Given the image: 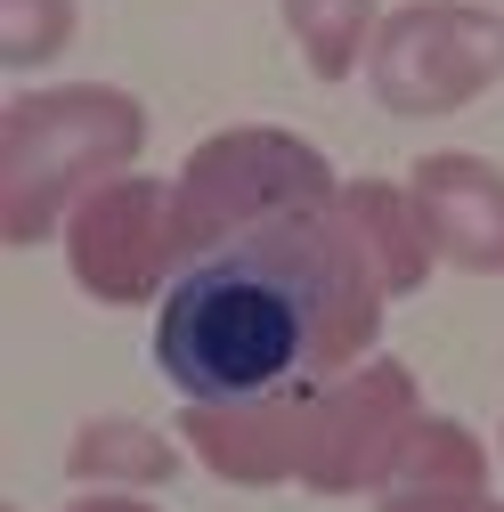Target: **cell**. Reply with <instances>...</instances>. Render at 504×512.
<instances>
[{
  "instance_id": "6da1fadb",
  "label": "cell",
  "mask_w": 504,
  "mask_h": 512,
  "mask_svg": "<svg viewBox=\"0 0 504 512\" xmlns=\"http://www.w3.org/2000/svg\"><path fill=\"white\" fill-rule=\"evenodd\" d=\"M383 309L391 293L334 196L187 252L179 285L155 301V366L187 407L309 391L374 358Z\"/></svg>"
},
{
  "instance_id": "7a4b0ae2",
  "label": "cell",
  "mask_w": 504,
  "mask_h": 512,
  "mask_svg": "<svg viewBox=\"0 0 504 512\" xmlns=\"http://www.w3.org/2000/svg\"><path fill=\"white\" fill-rule=\"evenodd\" d=\"M147 106L114 82H57L17 90L0 106V236L17 252L66 236V220L106 179L139 171Z\"/></svg>"
},
{
  "instance_id": "3957f363",
  "label": "cell",
  "mask_w": 504,
  "mask_h": 512,
  "mask_svg": "<svg viewBox=\"0 0 504 512\" xmlns=\"http://www.w3.org/2000/svg\"><path fill=\"white\" fill-rule=\"evenodd\" d=\"M334 196H342V171L326 163V147H309L285 122H228V131L196 139L179 163L187 252H204L236 228L285 220V212H318Z\"/></svg>"
},
{
  "instance_id": "277c9868",
  "label": "cell",
  "mask_w": 504,
  "mask_h": 512,
  "mask_svg": "<svg viewBox=\"0 0 504 512\" xmlns=\"http://www.w3.org/2000/svg\"><path fill=\"white\" fill-rule=\"evenodd\" d=\"M504 82V9L488 0H399L366 49V90L399 122L464 114Z\"/></svg>"
},
{
  "instance_id": "5b68a950",
  "label": "cell",
  "mask_w": 504,
  "mask_h": 512,
  "mask_svg": "<svg viewBox=\"0 0 504 512\" xmlns=\"http://www.w3.org/2000/svg\"><path fill=\"white\" fill-rule=\"evenodd\" d=\"M66 269L98 309H139L163 301L187 269V220H179V179L122 171L66 220Z\"/></svg>"
},
{
  "instance_id": "8992f818",
  "label": "cell",
  "mask_w": 504,
  "mask_h": 512,
  "mask_svg": "<svg viewBox=\"0 0 504 512\" xmlns=\"http://www.w3.org/2000/svg\"><path fill=\"white\" fill-rule=\"evenodd\" d=\"M415 423H423V382L374 350L366 366L318 382V399H309L301 488L309 496H383Z\"/></svg>"
},
{
  "instance_id": "52a82bcc",
  "label": "cell",
  "mask_w": 504,
  "mask_h": 512,
  "mask_svg": "<svg viewBox=\"0 0 504 512\" xmlns=\"http://www.w3.org/2000/svg\"><path fill=\"white\" fill-rule=\"evenodd\" d=\"M309 399H318V382L269 391V399H228V407H179V439L228 488H301Z\"/></svg>"
},
{
  "instance_id": "ba28073f",
  "label": "cell",
  "mask_w": 504,
  "mask_h": 512,
  "mask_svg": "<svg viewBox=\"0 0 504 512\" xmlns=\"http://www.w3.org/2000/svg\"><path fill=\"white\" fill-rule=\"evenodd\" d=\"M407 196L423 212V236L439 252V269L464 277H504V163L439 147L407 171Z\"/></svg>"
},
{
  "instance_id": "9c48e42d",
  "label": "cell",
  "mask_w": 504,
  "mask_h": 512,
  "mask_svg": "<svg viewBox=\"0 0 504 512\" xmlns=\"http://www.w3.org/2000/svg\"><path fill=\"white\" fill-rule=\"evenodd\" d=\"M342 220H350V236H358V252H366V269L383 277L391 301H415V293L431 285L439 252H431L423 212H415V196H407L399 179H342Z\"/></svg>"
},
{
  "instance_id": "30bf717a",
  "label": "cell",
  "mask_w": 504,
  "mask_h": 512,
  "mask_svg": "<svg viewBox=\"0 0 504 512\" xmlns=\"http://www.w3.org/2000/svg\"><path fill=\"white\" fill-rule=\"evenodd\" d=\"M187 464V439L139 423V415H90L74 439H66V480L82 488H114V496H147V488H171Z\"/></svg>"
},
{
  "instance_id": "8fae6325",
  "label": "cell",
  "mask_w": 504,
  "mask_h": 512,
  "mask_svg": "<svg viewBox=\"0 0 504 512\" xmlns=\"http://www.w3.org/2000/svg\"><path fill=\"white\" fill-rule=\"evenodd\" d=\"M488 472H496L488 447H480L456 415H431V407H423V423L407 431V447H399L383 496H480Z\"/></svg>"
},
{
  "instance_id": "7c38bea8",
  "label": "cell",
  "mask_w": 504,
  "mask_h": 512,
  "mask_svg": "<svg viewBox=\"0 0 504 512\" xmlns=\"http://www.w3.org/2000/svg\"><path fill=\"white\" fill-rule=\"evenodd\" d=\"M277 17H285L309 74L350 82V74H366V49L383 33V0H277Z\"/></svg>"
},
{
  "instance_id": "4fadbf2b",
  "label": "cell",
  "mask_w": 504,
  "mask_h": 512,
  "mask_svg": "<svg viewBox=\"0 0 504 512\" xmlns=\"http://www.w3.org/2000/svg\"><path fill=\"white\" fill-rule=\"evenodd\" d=\"M82 33L74 0H0V66L9 74H41L49 57H66Z\"/></svg>"
},
{
  "instance_id": "5bb4252c",
  "label": "cell",
  "mask_w": 504,
  "mask_h": 512,
  "mask_svg": "<svg viewBox=\"0 0 504 512\" xmlns=\"http://www.w3.org/2000/svg\"><path fill=\"white\" fill-rule=\"evenodd\" d=\"M383 512H504V496H383Z\"/></svg>"
},
{
  "instance_id": "9a60e30c",
  "label": "cell",
  "mask_w": 504,
  "mask_h": 512,
  "mask_svg": "<svg viewBox=\"0 0 504 512\" xmlns=\"http://www.w3.org/2000/svg\"><path fill=\"white\" fill-rule=\"evenodd\" d=\"M66 512H155L147 496H114V488H90V496H74Z\"/></svg>"
},
{
  "instance_id": "2e32d148",
  "label": "cell",
  "mask_w": 504,
  "mask_h": 512,
  "mask_svg": "<svg viewBox=\"0 0 504 512\" xmlns=\"http://www.w3.org/2000/svg\"><path fill=\"white\" fill-rule=\"evenodd\" d=\"M496 456H504V431H496Z\"/></svg>"
}]
</instances>
